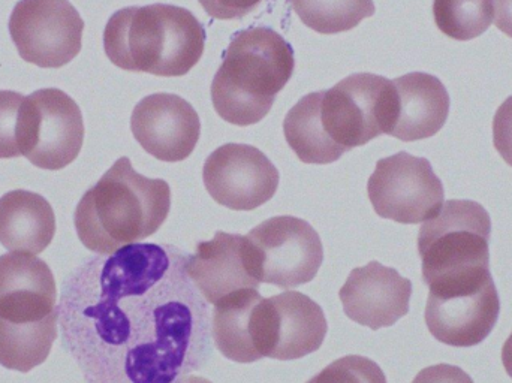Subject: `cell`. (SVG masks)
I'll return each mask as SVG.
<instances>
[{"instance_id":"obj_1","label":"cell","mask_w":512,"mask_h":383,"mask_svg":"<svg viewBox=\"0 0 512 383\" xmlns=\"http://www.w3.org/2000/svg\"><path fill=\"white\" fill-rule=\"evenodd\" d=\"M188 252L134 243L89 256L62 285L59 327L86 383H177L213 354Z\"/></svg>"},{"instance_id":"obj_2","label":"cell","mask_w":512,"mask_h":383,"mask_svg":"<svg viewBox=\"0 0 512 383\" xmlns=\"http://www.w3.org/2000/svg\"><path fill=\"white\" fill-rule=\"evenodd\" d=\"M393 80L354 74L330 90L301 98L283 120V134L304 164L327 165L381 135H390L396 119Z\"/></svg>"},{"instance_id":"obj_3","label":"cell","mask_w":512,"mask_h":383,"mask_svg":"<svg viewBox=\"0 0 512 383\" xmlns=\"http://www.w3.org/2000/svg\"><path fill=\"white\" fill-rule=\"evenodd\" d=\"M170 210V185L141 176L128 158H120L84 193L74 225L84 247L108 255L155 234Z\"/></svg>"},{"instance_id":"obj_4","label":"cell","mask_w":512,"mask_h":383,"mask_svg":"<svg viewBox=\"0 0 512 383\" xmlns=\"http://www.w3.org/2000/svg\"><path fill=\"white\" fill-rule=\"evenodd\" d=\"M206 38L203 24L182 6H128L108 20L104 50L123 71L183 77L203 57Z\"/></svg>"},{"instance_id":"obj_5","label":"cell","mask_w":512,"mask_h":383,"mask_svg":"<svg viewBox=\"0 0 512 383\" xmlns=\"http://www.w3.org/2000/svg\"><path fill=\"white\" fill-rule=\"evenodd\" d=\"M294 69V48L279 33L270 27L240 30L213 78L216 113L231 125H256L270 113Z\"/></svg>"},{"instance_id":"obj_6","label":"cell","mask_w":512,"mask_h":383,"mask_svg":"<svg viewBox=\"0 0 512 383\" xmlns=\"http://www.w3.org/2000/svg\"><path fill=\"white\" fill-rule=\"evenodd\" d=\"M492 220L483 205L471 199L444 202L418 235L423 280L430 291L483 282L490 273Z\"/></svg>"},{"instance_id":"obj_7","label":"cell","mask_w":512,"mask_h":383,"mask_svg":"<svg viewBox=\"0 0 512 383\" xmlns=\"http://www.w3.org/2000/svg\"><path fill=\"white\" fill-rule=\"evenodd\" d=\"M249 267L259 283L282 289L312 282L324 262L315 228L294 216L265 220L246 235Z\"/></svg>"},{"instance_id":"obj_8","label":"cell","mask_w":512,"mask_h":383,"mask_svg":"<svg viewBox=\"0 0 512 383\" xmlns=\"http://www.w3.org/2000/svg\"><path fill=\"white\" fill-rule=\"evenodd\" d=\"M83 141V114L63 90H36L24 98L18 143L30 164L41 170H63L80 155Z\"/></svg>"},{"instance_id":"obj_9","label":"cell","mask_w":512,"mask_h":383,"mask_svg":"<svg viewBox=\"0 0 512 383\" xmlns=\"http://www.w3.org/2000/svg\"><path fill=\"white\" fill-rule=\"evenodd\" d=\"M8 29L21 59L39 68H62L83 47L84 21L69 0H20Z\"/></svg>"},{"instance_id":"obj_10","label":"cell","mask_w":512,"mask_h":383,"mask_svg":"<svg viewBox=\"0 0 512 383\" xmlns=\"http://www.w3.org/2000/svg\"><path fill=\"white\" fill-rule=\"evenodd\" d=\"M367 192L379 217L403 225L433 219L445 201L444 185L432 164L406 152L378 161Z\"/></svg>"},{"instance_id":"obj_11","label":"cell","mask_w":512,"mask_h":383,"mask_svg":"<svg viewBox=\"0 0 512 383\" xmlns=\"http://www.w3.org/2000/svg\"><path fill=\"white\" fill-rule=\"evenodd\" d=\"M501 313L493 277L475 285L430 291L426 324L438 342L453 348L480 345L492 333Z\"/></svg>"},{"instance_id":"obj_12","label":"cell","mask_w":512,"mask_h":383,"mask_svg":"<svg viewBox=\"0 0 512 383\" xmlns=\"http://www.w3.org/2000/svg\"><path fill=\"white\" fill-rule=\"evenodd\" d=\"M203 180L218 204L251 211L273 198L280 176L273 162L256 147L225 144L206 159Z\"/></svg>"},{"instance_id":"obj_13","label":"cell","mask_w":512,"mask_h":383,"mask_svg":"<svg viewBox=\"0 0 512 383\" xmlns=\"http://www.w3.org/2000/svg\"><path fill=\"white\" fill-rule=\"evenodd\" d=\"M135 140L153 158L182 162L194 153L201 135L195 108L171 93H155L138 102L132 111Z\"/></svg>"},{"instance_id":"obj_14","label":"cell","mask_w":512,"mask_h":383,"mask_svg":"<svg viewBox=\"0 0 512 383\" xmlns=\"http://www.w3.org/2000/svg\"><path fill=\"white\" fill-rule=\"evenodd\" d=\"M339 297L349 319L370 330H381L408 315L412 282L396 268L372 261L351 271Z\"/></svg>"},{"instance_id":"obj_15","label":"cell","mask_w":512,"mask_h":383,"mask_svg":"<svg viewBox=\"0 0 512 383\" xmlns=\"http://www.w3.org/2000/svg\"><path fill=\"white\" fill-rule=\"evenodd\" d=\"M56 280L33 253L0 256V319L9 324L44 321L57 309Z\"/></svg>"},{"instance_id":"obj_16","label":"cell","mask_w":512,"mask_h":383,"mask_svg":"<svg viewBox=\"0 0 512 383\" xmlns=\"http://www.w3.org/2000/svg\"><path fill=\"white\" fill-rule=\"evenodd\" d=\"M267 328V358L292 361L321 348L328 324L319 304L292 291L267 298Z\"/></svg>"},{"instance_id":"obj_17","label":"cell","mask_w":512,"mask_h":383,"mask_svg":"<svg viewBox=\"0 0 512 383\" xmlns=\"http://www.w3.org/2000/svg\"><path fill=\"white\" fill-rule=\"evenodd\" d=\"M188 274L209 304L261 285L249 267L246 237L222 231L216 232L213 240L197 244L188 261Z\"/></svg>"},{"instance_id":"obj_18","label":"cell","mask_w":512,"mask_h":383,"mask_svg":"<svg viewBox=\"0 0 512 383\" xmlns=\"http://www.w3.org/2000/svg\"><path fill=\"white\" fill-rule=\"evenodd\" d=\"M393 83L397 108L391 137L405 143L435 137L450 114L451 99L442 81L426 72H411Z\"/></svg>"},{"instance_id":"obj_19","label":"cell","mask_w":512,"mask_h":383,"mask_svg":"<svg viewBox=\"0 0 512 383\" xmlns=\"http://www.w3.org/2000/svg\"><path fill=\"white\" fill-rule=\"evenodd\" d=\"M56 234V216L44 196L12 191L0 198V244L9 252H44Z\"/></svg>"},{"instance_id":"obj_20","label":"cell","mask_w":512,"mask_h":383,"mask_svg":"<svg viewBox=\"0 0 512 383\" xmlns=\"http://www.w3.org/2000/svg\"><path fill=\"white\" fill-rule=\"evenodd\" d=\"M259 297L258 289H243L215 304L212 337L218 351L234 363L259 361L252 343V315Z\"/></svg>"},{"instance_id":"obj_21","label":"cell","mask_w":512,"mask_h":383,"mask_svg":"<svg viewBox=\"0 0 512 383\" xmlns=\"http://www.w3.org/2000/svg\"><path fill=\"white\" fill-rule=\"evenodd\" d=\"M59 310L41 322L9 324L0 319V364L27 373L45 363L57 339Z\"/></svg>"},{"instance_id":"obj_22","label":"cell","mask_w":512,"mask_h":383,"mask_svg":"<svg viewBox=\"0 0 512 383\" xmlns=\"http://www.w3.org/2000/svg\"><path fill=\"white\" fill-rule=\"evenodd\" d=\"M295 14L321 35H337L375 15L373 0H289Z\"/></svg>"},{"instance_id":"obj_23","label":"cell","mask_w":512,"mask_h":383,"mask_svg":"<svg viewBox=\"0 0 512 383\" xmlns=\"http://www.w3.org/2000/svg\"><path fill=\"white\" fill-rule=\"evenodd\" d=\"M493 0H435L433 15L438 29L456 41H472L489 30Z\"/></svg>"},{"instance_id":"obj_24","label":"cell","mask_w":512,"mask_h":383,"mask_svg":"<svg viewBox=\"0 0 512 383\" xmlns=\"http://www.w3.org/2000/svg\"><path fill=\"white\" fill-rule=\"evenodd\" d=\"M306 383H387V378L375 361L348 355L334 361Z\"/></svg>"},{"instance_id":"obj_25","label":"cell","mask_w":512,"mask_h":383,"mask_svg":"<svg viewBox=\"0 0 512 383\" xmlns=\"http://www.w3.org/2000/svg\"><path fill=\"white\" fill-rule=\"evenodd\" d=\"M24 96L0 90V159L20 158V120Z\"/></svg>"},{"instance_id":"obj_26","label":"cell","mask_w":512,"mask_h":383,"mask_svg":"<svg viewBox=\"0 0 512 383\" xmlns=\"http://www.w3.org/2000/svg\"><path fill=\"white\" fill-rule=\"evenodd\" d=\"M493 144L502 159L512 167V96L496 111L493 120Z\"/></svg>"},{"instance_id":"obj_27","label":"cell","mask_w":512,"mask_h":383,"mask_svg":"<svg viewBox=\"0 0 512 383\" xmlns=\"http://www.w3.org/2000/svg\"><path fill=\"white\" fill-rule=\"evenodd\" d=\"M210 17L218 20H240L254 12L264 0H198Z\"/></svg>"},{"instance_id":"obj_28","label":"cell","mask_w":512,"mask_h":383,"mask_svg":"<svg viewBox=\"0 0 512 383\" xmlns=\"http://www.w3.org/2000/svg\"><path fill=\"white\" fill-rule=\"evenodd\" d=\"M412 383H474L471 376L457 366L436 364L421 370Z\"/></svg>"},{"instance_id":"obj_29","label":"cell","mask_w":512,"mask_h":383,"mask_svg":"<svg viewBox=\"0 0 512 383\" xmlns=\"http://www.w3.org/2000/svg\"><path fill=\"white\" fill-rule=\"evenodd\" d=\"M496 27L512 38V0H495Z\"/></svg>"},{"instance_id":"obj_30","label":"cell","mask_w":512,"mask_h":383,"mask_svg":"<svg viewBox=\"0 0 512 383\" xmlns=\"http://www.w3.org/2000/svg\"><path fill=\"white\" fill-rule=\"evenodd\" d=\"M502 363H504L508 376L512 379V333L505 342L504 348H502Z\"/></svg>"},{"instance_id":"obj_31","label":"cell","mask_w":512,"mask_h":383,"mask_svg":"<svg viewBox=\"0 0 512 383\" xmlns=\"http://www.w3.org/2000/svg\"><path fill=\"white\" fill-rule=\"evenodd\" d=\"M177 383H212L210 381H207V379L200 378V376H186V378H183L182 381Z\"/></svg>"}]
</instances>
